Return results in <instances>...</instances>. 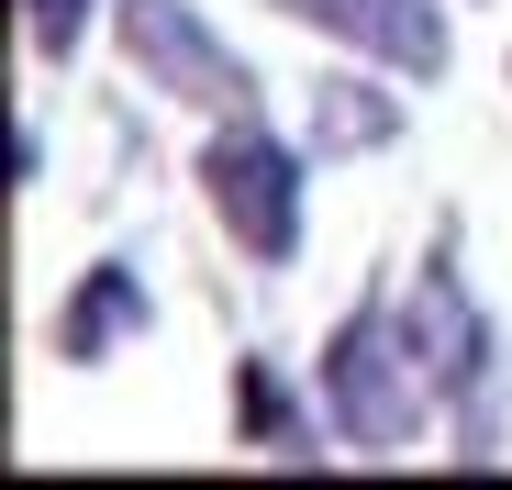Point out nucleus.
<instances>
[{
  "label": "nucleus",
  "mask_w": 512,
  "mask_h": 490,
  "mask_svg": "<svg viewBox=\"0 0 512 490\" xmlns=\"http://www.w3.org/2000/svg\"><path fill=\"white\" fill-rule=\"evenodd\" d=\"M390 312H401V346L423 357V379H435V401L457 413V457L490 468V457H501V390H512L501 323L479 312V290H468L446 257H412V290H401Z\"/></svg>",
  "instance_id": "f257e3e1"
},
{
  "label": "nucleus",
  "mask_w": 512,
  "mask_h": 490,
  "mask_svg": "<svg viewBox=\"0 0 512 490\" xmlns=\"http://www.w3.org/2000/svg\"><path fill=\"white\" fill-rule=\"evenodd\" d=\"M312 390H323V424L346 435L357 457H412V446H423V413H435V379H423V357L401 346V312H390V301L346 312V323L323 335Z\"/></svg>",
  "instance_id": "f03ea898"
},
{
  "label": "nucleus",
  "mask_w": 512,
  "mask_h": 490,
  "mask_svg": "<svg viewBox=\"0 0 512 490\" xmlns=\"http://www.w3.org/2000/svg\"><path fill=\"white\" fill-rule=\"evenodd\" d=\"M201 190H212L223 234L245 245L256 268H290L301 257V156L256 112H223V134L201 145Z\"/></svg>",
  "instance_id": "7ed1b4c3"
},
{
  "label": "nucleus",
  "mask_w": 512,
  "mask_h": 490,
  "mask_svg": "<svg viewBox=\"0 0 512 490\" xmlns=\"http://www.w3.org/2000/svg\"><path fill=\"white\" fill-rule=\"evenodd\" d=\"M112 34H123L145 90L190 101V112H256V67L190 12V0H112Z\"/></svg>",
  "instance_id": "20e7f679"
},
{
  "label": "nucleus",
  "mask_w": 512,
  "mask_h": 490,
  "mask_svg": "<svg viewBox=\"0 0 512 490\" xmlns=\"http://www.w3.org/2000/svg\"><path fill=\"white\" fill-rule=\"evenodd\" d=\"M279 12L334 34V45H357V56H379V67H401V78H446V56H457L435 0H279Z\"/></svg>",
  "instance_id": "39448f33"
},
{
  "label": "nucleus",
  "mask_w": 512,
  "mask_h": 490,
  "mask_svg": "<svg viewBox=\"0 0 512 490\" xmlns=\"http://www.w3.org/2000/svg\"><path fill=\"white\" fill-rule=\"evenodd\" d=\"M156 323V301H145V268L134 257H101V268H78V290L56 301V357L67 368H101L112 346H134Z\"/></svg>",
  "instance_id": "423d86ee"
},
{
  "label": "nucleus",
  "mask_w": 512,
  "mask_h": 490,
  "mask_svg": "<svg viewBox=\"0 0 512 490\" xmlns=\"http://www.w3.org/2000/svg\"><path fill=\"white\" fill-rule=\"evenodd\" d=\"M390 134H401V101L390 90H368V78H323V90H312V145L323 156H368Z\"/></svg>",
  "instance_id": "0eeeda50"
},
{
  "label": "nucleus",
  "mask_w": 512,
  "mask_h": 490,
  "mask_svg": "<svg viewBox=\"0 0 512 490\" xmlns=\"http://www.w3.org/2000/svg\"><path fill=\"white\" fill-rule=\"evenodd\" d=\"M234 413H245V435L268 446V457H323V424L279 390V368H256V357H245V368H234Z\"/></svg>",
  "instance_id": "6e6552de"
},
{
  "label": "nucleus",
  "mask_w": 512,
  "mask_h": 490,
  "mask_svg": "<svg viewBox=\"0 0 512 490\" xmlns=\"http://www.w3.org/2000/svg\"><path fill=\"white\" fill-rule=\"evenodd\" d=\"M90 12H101V0H23V45L67 67V56H78V34H90Z\"/></svg>",
  "instance_id": "1a4fd4ad"
}]
</instances>
